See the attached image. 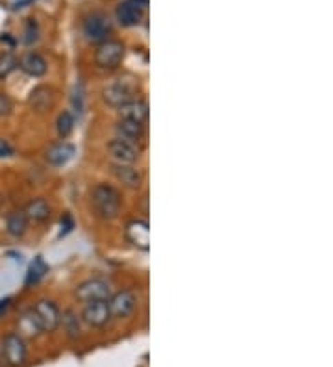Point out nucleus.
Here are the masks:
<instances>
[{
    "instance_id": "obj_3",
    "label": "nucleus",
    "mask_w": 333,
    "mask_h": 367,
    "mask_svg": "<svg viewBox=\"0 0 333 367\" xmlns=\"http://www.w3.org/2000/svg\"><path fill=\"white\" fill-rule=\"evenodd\" d=\"M124 45L117 39H106L98 43L97 53H95V62L102 69H117L124 58Z\"/></svg>"
},
{
    "instance_id": "obj_28",
    "label": "nucleus",
    "mask_w": 333,
    "mask_h": 367,
    "mask_svg": "<svg viewBox=\"0 0 333 367\" xmlns=\"http://www.w3.org/2000/svg\"><path fill=\"white\" fill-rule=\"evenodd\" d=\"M13 147L12 143L8 140H4V138H0V158H10L13 156Z\"/></svg>"
},
{
    "instance_id": "obj_11",
    "label": "nucleus",
    "mask_w": 333,
    "mask_h": 367,
    "mask_svg": "<svg viewBox=\"0 0 333 367\" xmlns=\"http://www.w3.org/2000/svg\"><path fill=\"white\" fill-rule=\"evenodd\" d=\"M108 152L109 156L115 160V163H130V165H133L139 158L137 145L128 143V141L121 140V138H115V140L109 141Z\"/></svg>"
},
{
    "instance_id": "obj_17",
    "label": "nucleus",
    "mask_w": 333,
    "mask_h": 367,
    "mask_svg": "<svg viewBox=\"0 0 333 367\" xmlns=\"http://www.w3.org/2000/svg\"><path fill=\"white\" fill-rule=\"evenodd\" d=\"M75 145H70L67 141H61V143H56V145H52L48 151H46V162L54 165V167H61L65 163H69L75 156Z\"/></svg>"
},
{
    "instance_id": "obj_18",
    "label": "nucleus",
    "mask_w": 333,
    "mask_h": 367,
    "mask_svg": "<svg viewBox=\"0 0 333 367\" xmlns=\"http://www.w3.org/2000/svg\"><path fill=\"white\" fill-rule=\"evenodd\" d=\"M119 113H121L122 119H132V121H137L141 124L149 121V104L144 100H132L128 104L121 106L119 108Z\"/></svg>"
},
{
    "instance_id": "obj_5",
    "label": "nucleus",
    "mask_w": 333,
    "mask_h": 367,
    "mask_svg": "<svg viewBox=\"0 0 333 367\" xmlns=\"http://www.w3.org/2000/svg\"><path fill=\"white\" fill-rule=\"evenodd\" d=\"M32 310L39 319L43 332H56L58 330L59 323H61V312H59L58 304L52 303L48 299H41Z\"/></svg>"
},
{
    "instance_id": "obj_19",
    "label": "nucleus",
    "mask_w": 333,
    "mask_h": 367,
    "mask_svg": "<svg viewBox=\"0 0 333 367\" xmlns=\"http://www.w3.org/2000/svg\"><path fill=\"white\" fill-rule=\"evenodd\" d=\"M28 104L34 108L35 111H43L50 110L52 104H54V91L50 88H46V86H39V88H35L28 97Z\"/></svg>"
},
{
    "instance_id": "obj_26",
    "label": "nucleus",
    "mask_w": 333,
    "mask_h": 367,
    "mask_svg": "<svg viewBox=\"0 0 333 367\" xmlns=\"http://www.w3.org/2000/svg\"><path fill=\"white\" fill-rule=\"evenodd\" d=\"M39 39V26L35 21L28 19V23H26V28H24V43L26 45H32L35 41Z\"/></svg>"
},
{
    "instance_id": "obj_7",
    "label": "nucleus",
    "mask_w": 333,
    "mask_h": 367,
    "mask_svg": "<svg viewBox=\"0 0 333 367\" xmlns=\"http://www.w3.org/2000/svg\"><path fill=\"white\" fill-rule=\"evenodd\" d=\"M108 304L111 317L124 319V317H130L137 308V295L132 290H122V292H117L115 295H111L108 299Z\"/></svg>"
},
{
    "instance_id": "obj_1",
    "label": "nucleus",
    "mask_w": 333,
    "mask_h": 367,
    "mask_svg": "<svg viewBox=\"0 0 333 367\" xmlns=\"http://www.w3.org/2000/svg\"><path fill=\"white\" fill-rule=\"evenodd\" d=\"M93 206L102 219H115L121 211V193L109 184H98L91 193Z\"/></svg>"
},
{
    "instance_id": "obj_10",
    "label": "nucleus",
    "mask_w": 333,
    "mask_h": 367,
    "mask_svg": "<svg viewBox=\"0 0 333 367\" xmlns=\"http://www.w3.org/2000/svg\"><path fill=\"white\" fill-rule=\"evenodd\" d=\"M82 319L86 321L89 326H104L108 325V321L111 319V312H109L108 301H91L86 303L84 310H82Z\"/></svg>"
},
{
    "instance_id": "obj_9",
    "label": "nucleus",
    "mask_w": 333,
    "mask_h": 367,
    "mask_svg": "<svg viewBox=\"0 0 333 367\" xmlns=\"http://www.w3.org/2000/svg\"><path fill=\"white\" fill-rule=\"evenodd\" d=\"M149 6V0H124L117 6V19L122 26H135L141 23Z\"/></svg>"
},
{
    "instance_id": "obj_4",
    "label": "nucleus",
    "mask_w": 333,
    "mask_h": 367,
    "mask_svg": "<svg viewBox=\"0 0 333 367\" xmlns=\"http://www.w3.org/2000/svg\"><path fill=\"white\" fill-rule=\"evenodd\" d=\"M133 97H135V86L128 80H122V78L109 84L108 88H104L102 91L104 102L111 108H121V106L135 100Z\"/></svg>"
},
{
    "instance_id": "obj_22",
    "label": "nucleus",
    "mask_w": 333,
    "mask_h": 367,
    "mask_svg": "<svg viewBox=\"0 0 333 367\" xmlns=\"http://www.w3.org/2000/svg\"><path fill=\"white\" fill-rule=\"evenodd\" d=\"M46 271H48V265L45 263L43 256L34 258V262L30 263L28 273H26V285L37 284V282L45 276Z\"/></svg>"
},
{
    "instance_id": "obj_12",
    "label": "nucleus",
    "mask_w": 333,
    "mask_h": 367,
    "mask_svg": "<svg viewBox=\"0 0 333 367\" xmlns=\"http://www.w3.org/2000/svg\"><path fill=\"white\" fill-rule=\"evenodd\" d=\"M126 238L141 251H149L150 247V228L149 223L135 219L126 225Z\"/></svg>"
},
{
    "instance_id": "obj_6",
    "label": "nucleus",
    "mask_w": 333,
    "mask_h": 367,
    "mask_svg": "<svg viewBox=\"0 0 333 367\" xmlns=\"http://www.w3.org/2000/svg\"><path fill=\"white\" fill-rule=\"evenodd\" d=\"M76 299L80 303H91V301H108L111 297V290H109V284L106 280L100 279H91L82 282L75 292Z\"/></svg>"
},
{
    "instance_id": "obj_20",
    "label": "nucleus",
    "mask_w": 333,
    "mask_h": 367,
    "mask_svg": "<svg viewBox=\"0 0 333 367\" xmlns=\"http://www.w3.org/2000/svg\"><path fill=\"white\" fill-rule=\"evenodd\" d=\"M23 211L28 221L45 223L50 217V204L46 203L45 198H34L24 206Z\"/></svg>"
},
{
    "instance_id": "obj_13",
    "label": "nucleus",
    "mask_w": 333,
    "mask_h": 367,
    "mask_svg": "<svg viewBox=\"0 0 333 367\" xmlns=\"http://www.w3.org/2000/svg\"><path fill=\"white\" fill-rule=\"evenodd\" d=\"M111 173H113L117 180L121 182L122 186L130 187V189H137L143 184V175L130 163H113Z\"/></svg>"
},
{
    "instance_id": "obj_8",
    "label": "nucleus",
    "mask_w": 333,
    "mask_h": 367,
    "mask_svg": "<svg viewBox=\"0 0 333 367\" xmlns=\"http://www.w3.org/2000/svg\"><path fill=\"white\" fill-rule=\"evenodd\" d=\"M109 32H111V23H109V19L104 13H91L84 21V35L91 43H102V41H106Z\"/></svg>"
},
{
    "instance_id": "obj_24",
    "label": "nucleus",
    "mask_w": 333,
    "mask_h": 367,
    "mask_svg": "<svg viewBox=\"0 0 333 367\" xmlns=\"http://www.w3.org/2000/svg\"><path fill=\"white\" fill-rule=\"evenodd\" d=\"M56 126H58V134L61 140L69 138V135L73 134V130H75V117H73V113H70V111L59 113Z\"/></svg>"
},
{
    "instance_id": "obj_2",
    "label": "nucleus",
    "mask_w": 333,
    "mask_h": 367,
    "mask_svg": "<svg viewBox=\"0 0 333 367\" xmlns=\"http://www.w3.org/2000/svg\"><path fill=\"white\" fill-rule=\"evenodd\" d=\"M2 358L10 367H23L26 364V341L17 332H10L2 338Z\"/></svg>"
},
{
    "instance_id": "obj_27",
    "label": "nucleus",
    "mask_w": 333,
    "mask_h": 367,
    "mask_svg": "<svg viewBox=\"0 0 333 367\" xmlns=\"http://www.w3.org/2000/svg\"><path fill=\"white\" fill-rule=\"evenodd\" d=\"M13 111V100L6 93H0V117H8Z\"/></svg>"
},
{
    "instance_id": "obj_16",
    "label": "nucleus",
    "mask_w": 333,
    "mask_h": 367,
    "mask_svg": "<svg viewBox=\"0 0 333 367\" xmlns=\"http://www.w3.org/2000/svg\"><path fill=\"white\" fill-rule=\"evenodd\" d=\"M41 332H43V328H41V323L37 319V315L34 314V310L24 312L17 319V334L23 339L37 338V336H41Z\"/></svg>"
},
{
    "instance_id": "obj_15",
    "label": "nucleus",
    "mask_w": 333,
    "mask_h": 367,
    "mask_svg": "<svg viewBox=\"0 0 333 367\" xmlns=\"http://www.w3.org/2000/svg\"><path fill=\"white\" fill-rule=\"evenodd\" d=\"M17 65L21 67L24 75L34 76V78H41V76L46 75V69H48V65H46V59L37 53H26L23 58L19 59Z\"/></svg>"
},
{
    "instance_id": "obj_23",
    "label": "nucleus",
    "mask_w": 333,
    "mask_h": 367,
    "mask_svg": "<svg viewBox=\"0 0 333 367\" xmlns=\"http://www.w3.org/2000/svg\"><path fill=\"white\" fill-rule=\"evenodd\" d=\"M59 325H64V330L67 332L69 338H78L80 336V319H78V315L73 310H67L61 315V323Z\"/></svg>"
},
{
    "instance_id": "obj_25",
    "label": "nucleus",
    "mask_w": 333,
    "mask_h": 367,
    "mask_svg": "<svg viewBox=\"0 0 333 367\" xmlns=\"http://www.w3.org/2000/svg\"><path fill=\"white\" fill-rule=\"evenodd\" d=\"M17 69V58L12 53L0 54V80H4Z\"/></svg>"
},
{
    "instance_id": "obj_14",
    "label": "nucleus",
    "mask_w": 333,
    "mask_h": 367,
    "mask_svg": "<svg viewBox=\"0 0 333 367\" xmlns=\"http://www.w3.org/2000/svg\"><path fill=\"white\" fill-rule=\"evenodd\" d=\"M117 138L128 141V143H133L137 145L139 141L143 140L144 135V124L137 121H132V119H119L115 124Z\"/></svg>"
},
{
    "instance_id": "obj_30",
    "label": "nucleus",
    "mask_w": 333,
    "mask_h": 367,
    "mask_svg": "<svg viewBox=\"0 0 333 367\" xmlns=\"http://www.w3.org/2000/svg\"><path fill=\"white\" fill-rule=\"evenodd\" d=\"M0 206H2V195H0Z\"/></svg>"
},
{
    "instance_id": "obj_29",
    "label": "nucleus",
    "mask_w": 333,
    "mask_h": 367,
    "mask_svg": "<svg viewBox=\"0 0 333 367\" xmlns=\"http://www.w3.org/2000/svg\"><path fill=\"white\" fill-rule=\"evenodd\" d=\"M10 304H12V299L10 297H4V299H0V319L6 315L8 308H10Z\"/></svg>"
},
{
    "instance_id": "obj_21",
    "label": "nucleus",
    "mask_w": 333,
    "mask_h": 367,
    "mask_svg": "<svg viewBox=\"0 0 333 367\" xmlns=\"http://www.w3.org/2000/svg\"><path fill=\"white\" fill-rule=\"evenodd\" d=\"M28 228V219L24 216L23 210H15L8 214L6 217V232L13 238H21Z\"/></svg>"
}]
</instances>
